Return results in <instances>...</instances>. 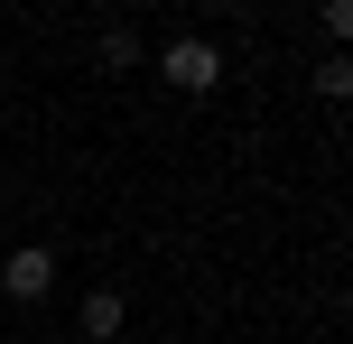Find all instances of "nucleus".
<instances>
[{
  "instance_id": "nucleus-1",
  "label": "nucleus",
  "mask_w": 353,
  "mask_h": 344,
  "mask_svg": "<svg viewBox=\"0 0 353 344\" xmlns=\"http://www.w3.org/2000/svg\"><path fill=\"white\" fill-rule=\"evenodd\" d=\"M159 74L176 93H214V84H223V56H214V37H176V47L159 56Z\"/></svg>"
},
{
  "instance_id": "nucleus-2",
  "label": "nucleus",
  "mask_w": 353,
  "mask_h": 344,
  "mask_svg": "<svg viewBox=\"0 0 353 344\" xmlns=\"http://www.w3.org/2000/svg\"><path fill=\"white\" fill-rule=\"evenodd\" d=\"M0 289H10V298H47V289H56V252H47V242H28V252H10V270H0Z\"/></svg>"
},
{
  "instance_id": "nucleus-3",
  "label": "nucleus",
  "mask_w": 353,
  "mask_h": 344,
  "mask_svg": "<svg viewBox=\"0 0 353 344\" xmlns=\"http://www.w3.org/2000/svg\"><path fill=\"white\" fill-rule=\"evenodd\" d=\"M121 316H130L121 289H93V298H84V335H121Z\"/></svg>"
},
{
  "instance_id": "nucleus-4",
  "label": "nucleus",
  "mask_w": 353,
  "mask_h": 344,
  "mask_svg": "<svg viewBox=\"0 0 353 344\" xmlns=\"http://www.w3.org/2000/svg\"><path fill=\"white\" fill-rule=\"evenodd\" d=\"M316 93H325V103H344V93H353V65H344V56H325V65H316Z\"/></svg>"
},
{
  "instance_id": "nucleus-5",
  "label": "nucleus",
  "mask_w": 353,
  "mask_h": 344,
  "mask_svg": "<svg viewBox=\"0 0 353 344\" xmlns=\"http://www.w3.org/2000/svg\"><path fill=\"white\" fill-rule=\"evenodd\" d=\"M103 65H140V37H130V28H103Z\"/></svg>"
}]
</instances>
